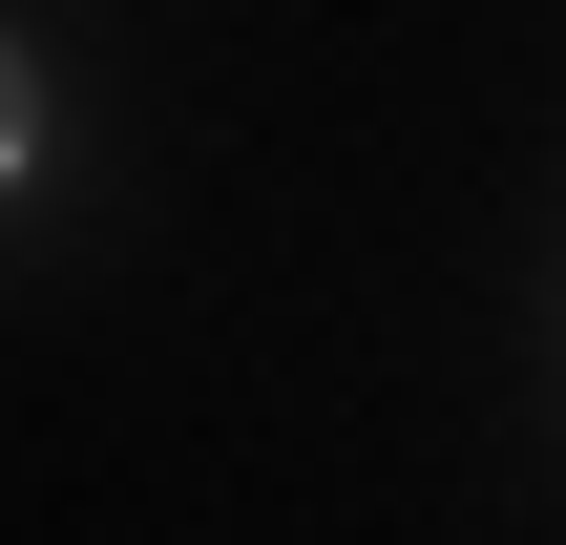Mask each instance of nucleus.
Here are the masks:
<instances>
[{
  "instance_id": "f257e3e1",
  "label": "nucleus",
  "mask_w": 566,
  "mask_h": 545,
  "mask_svg": "<svg viewBox=\"0 0 566 545\" xmlns=\"http://www.w3.org/2000/svg\"><path fill=\"white\" fill-rule=\"evenodd\" d=\"M21 126H42V84H21V42H0V168H21Z\"/></svg>"
}]
</instances>
